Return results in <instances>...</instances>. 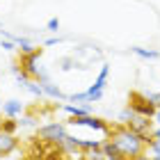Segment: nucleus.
I'll use <instances>...</instances> for the list:
<instances>
[{
    "instance_id": "obj_6",
    "label": "nucleus",
    "mask_w": 160,
    "mask_h": 160,
    "mask_svg": "<svg viewBox=\"0 0 160 160\" xmlns=\"http://www.w3.org/2000/svg\"><path fill=\"white\" fill-rule=\"evenodd\" d=\"M126 126H128L130 130H135V133H140V135H149L151 130H153V128H151V126H153V119H151V117H144V114H135V117L130 119Z\"/></svg>"
},
{
    "instance_id": "obj_11",
    "label": "nucleus",
    "mask_w": 160,
    "mask_h": 160,
    "mask_svg": "<svg viewBox=\"0 0 160 160\" xmlns=\"http://www.w3.org/2000/svg\"><path fill=\"white\" fill-rule=\"evenodd\" d=\"M64 112L69 114V117H82V114H92V108L89 105H80V103H67L64 105Z\"/></svg>"
},
{
    "instance_id": "obj_20",
    "label": "nucleus",
    "mask_w": 160,
    "mask_h": 160,
    "mask_svg": "<svg viewBox=\"0 0 160 160\" xmlns=\"http://www.w3.org/2000/svg\"><path fill=\"white\" fill-rule=\"evenodd\" d=\"M16 128H18V121L16 119L5 117V121H2V130H5V133H16Z\"/></svg>"
},
{
    "instance_id": "obj_22",
    "label": "nucleus",
    "mask_w": 160,
    "mask_h": 160,
    "mask_svg": "<svg viewBox=\"0 0 160 160\" xmlns=\"http://www.w3.org/2000/svg\"><path fill=\"white\" fill-rule=\"evenodd\" d=\"M69 101H71V103H89V96H87V92H82V94H71Z\"/></svg>"
},
{
    "instance_id": "obj_8",
    "label": "nucleus",
    "mask_w": 160,
    "mask_h": 160,
    "mask_svg": "<svg viewBox=\"0 0 160 160\" xmlns=\"http://www.w3.org/2000/svg\"><path fill=\"white\" fill-rule=\"evenodd\" d=\"M57 149H60L64 156H82L85 153V151L80 149V137H71V135H67V140H64Z\"/></svg>"
},
{
    "instance_id": "obj_13",
    "label": "nucleus",
    "mask_w": 160,
    "mask_h": 160,
    "mask_svg": "<svg viewBox=\"0 0 160 160\" xmlns=\"http://www.w3.org/2000/svg\"><path fill=\"white\" fill-rule=\"evenodd\" d=\"M108 76H110V67L103 64L101 71H98V76H96V80H94V85H92V89H103L105 82H108Z\"/></svg>"
},
{
    "instance_id": "obj_31",
    "label": "nucleus",
    "mask_w": 160,
    "mask_h": 160,
    "mask_svg": "<svg viewBox=\"0 0 160 160\" xmlns=\"http://www.w3.org/2000/svg\"><path fill=\"white\" fill-rule=\"evenodd\" d=\"M153 121L158 123V126H160V108H158V110H156V117H153Z\"/></svg>"
},
{
    "instance_id": "obj_7",
    "label": "nucleus",
    "mask_w": 160,
    "mask_h": 160,
    "mask_svg": "<svg viewBox=\"0 0 160 160\" xmlns=\"http://www.w3.org/2000/svg\"><path fill=\"white\" fill-rule=\"evenodd\" d=\"M18 144H21V140L14 133H5V130H0V153H2L5 158L12 156L14 151L18 149Z\"/></svg>"
},
{
    "instance_id": "obj_27",
    "label": "nucleus",
    "mask_w": 160,
    "mask_h": 160,
    "mask_svg": "<svg viewBox=\"0 0 160 160\" xmlns=\"http://www.w3.org/2000/svg\"><path fill=\"white\" fill-rule=\"evenodd\" d=\"M46 28H48L50 32H57V30H60V21H57V18H50Z\"/></svg>"
},
{
    "instance_id": "obj_24",
    "label": "nucleus",
    "mask_w": 160,
    "mask_h": 160,
    "mask_svg": "<svg viewBox=\"0 0 160 160\" xmlns=\"http://www.w3.org/2000/svg\"><path fill=\"white\" fill-rule=\"evenodd\" d=\"M147 149H149V151H151L153 156H160V142H158V140H151Z\"/></svg>"
},
{
    "instance_id": "obj_4",
    "label": "nucleus",
    "mask_w": 160,
    "mask_h": 160,
    "mask_svg": "<svg viewBox=\"0 0 160 160\" xmlns=\"http://www.w3.org/2000/svg\"><path fill=\"white\" fill-rule=\"evenodd\" d=\"M69 123L71 126H87L92 130H101V133H110V126H108V121L94 117V114H82V117H69Z\"/></svg>"
},
{
    "instance_id": "obj_26",
    "label": "nucleus",
    "mask_w": 160,
    "mask_h": 160,
    "mask_svg": "<svg viewBox=\"0 0 160 160\" xmlns=\"http://www.w3.org/2000/svg\"><path fill=\"white\" fill-rule=\"evenodd\" d=\"M18 119H21L18 126H34V121H37L34 117H30V114H28V117H18Z\"/></svg>"
},
{
    "instance_id": "obj_23",
    "label": "nucleus",
    "mask_w": 160,
    "mask_h": 160,
    "mask_svg": "<svg viewBox=\"0 0 160 160\" xmlns=\"http://www.w3.org/2000/svg\"><path fill=\"white\" fill-rule=\"evenodd\" d=\"M147 98H149L156 108H160V92H147Z\"/></svg>"
},
{
    "instance_id": "obj_33",
    "label": "nucleus",
    "mask_w": 160,
    "mask_h": 160,
    "mask_svg": "<svg viewBox=\"0 0 160 160\" xmlns=\"http://www.w3.org/2000/svg\"><path fill=\"white\" fill-rule=\"evenodd\" d=\"M0 130H2V117H0Z\"/></svg>"
},
{
    "instance_id": "obj_29",
    "label": "nucleus",
    "mask_w": 160,
    "mask_h": 160,
    "mask_svg": "<svg viewBox=\"0 0 160 160\" xmlns=\"http://www.w3.org/2000/svg\"><path fill=\"white\" fill-rule=\"evenodd\" d=\"M57 41H60V39H55V37H50V39H46V41H43V43H46V46H55V43Z\"/></svg>"
},
{
    "instance_id": "obj_21",
    "label": "nucleus",
    "mask_w": 160,
    "mask_h": 160,
    "mask_svg": "<svg viewBox=\"0 0 160 160\" xmlns=\"http://www.w3.org/2000/svg\"><path fill=\"white\" fill-rule=\"evenodd\" d=\"M133 117H135V110H133L130 105H128V108H123V110L119 112V121H121V123H128Z\"/></svg>"
},
{
    "instance_id": "obj_30",
    "label": "nucleus",
    "mask_w": 160,
    "mask_h": 160,
    "mask_svg": "<svg viewBox=\"0 0 160 160\" xmlns=\"http://www.w3.org/2000/svg\"><path fill=\"white\" fill-rule=\"evenodd\" d=\"M151 135H153V140H158V142H160V126H158L156 130H151Z\"/></svg>"
},
{
    "instance_id": "obj_19",
    "label": "nucleus",
    "mask_w": 160,
    "mask_h": 160,
    "mask_svg": "<svg viewBox=\"0 0 160 160\" xmlns=\"http://www.w3.org/2000/svg\"><path fill=\"white\" fill-rule=\"evenodd\" d=\"M82 160H105V153L101 149H92V151H85Z\"/></svg>"
},
{
    "instance_id": "obj_2",
    "label": "nucleus",
    "mask_w": 160,
    "mask_h": 160,
    "mask_svg": "<svg viewBox=\"0 0 160 160\" xmlns=\"http://www.w3.org/2000/svg\"><path fill=\"white\" fill-rule=\"evenodd\" d=\"M39 137H41V142L46 144V147H60V144L67 140V126L64 123H60V121H50V123H46V126H41L39 130Z\"/></svg>"
},
{
    "instance_id": "obj_12",
    "label": "nucleus",
    "mask_w": 160,
    "mask_h": 160,
    "mask_svg": "<svg viewBox=\"0 0 160 160\" xmlns=\"http://www.w3.org/2000/svg\"><path fill=\"white\" fill-rule=\"evenodd\" d=\"M41 87H43V94H46V96H50V98H69V96H64V94H62V89H60L57 85H53L50 80L41 82Z\"/></svg>"
},
{
    "instance_id": "obj_1",
    "label": "nucleus",
    "mask_w": 160,
    "mask_h": 160,
    "mask_svg": "<svg viewBox=\"0 0 160 160\" xmlns=\"http://www.w3.org/2000/svg\"><path fill=\"white\" fill-rule=\"evenodd\" d=\"M108 137L117 144L119 151L126 158H135V156H140V153H147V142H144V137L140 133H135V130H130L126 123L110 128Z\"/></svg>"
},
{
    "instance_id": "obj_18",
    "label": "nucleus",
    "mask_w": 160,
    "mask_h": 160,
    "mask_svg": "<svg viewBox=\"0 0 160 160\" xmlns=\"http://www.w3.org/2000/svg\"><path fill=\"white\" fill-rule=\"evenodd\" d=\"M103 140H80V149L82 151H92V149H101Z\"/></svg>"
},
{
    "instance_id": "obj_16",
    "label": "nucleus",
    "mask_w": 160,
    "mask_h": 160,
    "mask_svg": "<svg viewBox=\"0 0 160 160\" xmlns=\"http://www.w3.org/2000/svg\"><path fill=\"white\" fill-rule=\"evenodd\" d=\"M14 41H16V46H18V50H21V55H25V53H32V50H37L32 46L28 39H23V37H14Z\"/></svg>"
},
{
    "instance_id": "obj_36",
    "label": "nucleus",
    "mask_w": 160,
    "mask_h": 160,
    "mask_svg": "<svg viewBox=\"0 0 160 160\" xmlns=\"http://www.w3.org/2000/svg\"><path fill=\"white\" fill-rule=\"evenodd\" d=\"M78 160H82V158H78Z\"/></svg>"
},
{
    "instance_id": "obj_25",
    "label": "nucleus",
    "mask_w": 160,
    "mask_h": 160,
    "mask_svg": "<svg viewBox=\"0 0 160 160\" xmlns=\"http://www.w3.org/2000/svg\"><path fill=\"white\" fill-rule=\"evenodd\" d=\"M0 46H2L5 50H14V48H18L14 39H2V41H0Z\"/></svg>"
},
{
    "instance_id": "obj_9",
    "label": "nucleus",
    "mask_w": 160,
    "mask_h": 160,
    "mask_svg": "<svg viewBox=\"0 0 160 160\" xmlns=\"http://www.w3.org/2000/svg\"><path fill=\"white\" fill-rule=\"evenodd\" d=\"M101 151L105 153V160H128V158L119 151L117 144L110 140V137H105V140H103V144H101Z\"/></svg>"
},
{
    "instance_id": "obj_28",
    "label": "nucleus",
    "mask_w": 160,
    "mask_h": 160,
    "mask_svg": "<svg viewBox=\"0 0 160 160\" xmlns=\"http://www.w3.org/2000/svg\"><path fill=\"white\" fill-rule=\"evenodd\" d=\"M128 160H153V156H147V153H140L135 158H128Z\"/></svg>"
},
{
    "instance_id": "obj_17",
    "label": "nucleus",
    "mask_w": 160,
    "mask_h": 160,
    "mask_svg": "<svg viewBox=\"0 0 160 160\" xmlns=\"http://www.w3.org/2000/svg\"><path fill=\"white\" fill-rule=\"evenodd\" d=\"M12 73L16 76V80H18L21 85H23V82H28V80H30V76H28L25 71H23V67H21V62H16V64H14V67H12Z\"/></svg>"
},
{
    "instance_id": "obj_10",
    "label": "nucleus",
    "mask_w": 160,
    "mask_h": 160,
    "mask_svg": "<svg viewBox=\"0 0 160 160\" xmlns=\"http://www.w3.org/2000/svg\"><path fill=\"white\" fill-rule=\"evenodd\" d=\"M23 112H25V105L21 103V101H16V98H12V101H7V103H2V114H5V117L18 119Z\"/></svg>"
},
{
    "instance_id": "obj_15",
    "label": "nucleus",
    "mask_w": 160,
    "mask_h": 160,
    "mask_svg": "<svg viewBox=\"0 0 160 160\" xmlns=\"http://www.w3.org/2000/svg\"><path fill=\"white\" fill-rule=\"evenodd\" d=\"M133 53L137 57H142V60H158L160 57L158 50H149V48H140V46H133Z\"/></svg>"
},
{
    "instance_id": "obj_35",
    "label": "nucleus",
    "mask_w": 160,
    "mask_h": 160,
    "mask_svg": "<svg viewBox=\"0 0 160 160\" xmlns=\"http://www.w3.org/2000/svg\"><path fill=\"white\" fill-rule=\"evenodd\" d=\"M2 158H5V156H2V153H0V160H2Z\"/></svg>"
},
{
    "instance_id": "obj_32",
    "label": "nucleus",
    "mask_w": 160,
    "mask_h": 160,
    "mask_svg": "<svg viewBox=\"0 0 160 160\" xmlns=\"http://www.w3.org/2000/svg\"><path fill=\"white\" fill-rule=\"evenodd\" d=\"M25 160H43V156L39 153V156H30V158H25Z\"/></svg>"
},
{
    "instance_id": "obj_5",
    "label": "nucleus",
    "mask_w": 160,
    "mask_h": 160,
    "mask_svg": "<svg viewBox=\"0 0 160 160\" xmlns=\"http://www.w3.org/2000/svg\"><path fill=\"white\" fill-rule=\"evenodd\" d=\"M43 55V48H37V50H32V53H25V55H21V67H23V71L30 78H37L39 76V71H41V67H39V57Z\"/></svg>"
},
{
    "instance_id": "obj_34",
    "label": "nucleus",
    "mask_w": 160,
    "mask_h": 160,
    "mask_svg": "<svg viewBox=\"0 0 160 160\" xmlns=\"http://www.w3.org/2000/svg\"><path fill=\"white\" fill-rule=\"evenodd\" d=\"M153 160H160V156H153Z\"/></svg>"
},
{
    "instance_id": "obj_14",
    "label": "nucleus",
    "mask_w": 160,
    "mask_h": 160,
    "mask_svg": "<svg viewBox=\"0 0 160 160\" xmlns=\"http://www.w3.org/2000/svg\"><path fill=\"white\" fill-rule=\"evenodd\" d=\"M23 87H25V89L32 94V96H37V98H43V87H41V82H37L34 78H30L28 82H23Z\"/></svg>"
},
{
    "instance_id": "obj_3",
    "label": "nucleus",
    "mask_w": 160,
    "mask_h": 160,
    "mask_svg": "<svg viewBox=\"0 0 160 160\" xmlns=\"http://www.w3.org/2000/svg\"><path fill=\"white\" fill-rule=\"evenodd\" d=\"M128 105L135 110V114H144V117H151V119L156 117V110H158V108L147 98V94H140V92H130Z\"/></svg>"
}]
</instances>
